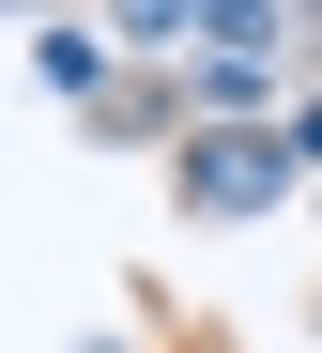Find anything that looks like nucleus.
Wrapping results in <instances>:
<instances>
[{
    "mask_svg": "<svg viewBox=\"0 0 322 353\" xmlns=\"http://www.w3.org/2000/svg\"><path fill=\"white\" fill-rule=\"evenodd\" d=\"M184 200H200V215H261V200H276V154H261V139H230V154L200 139V169H184Z\"/></svg>",
    "mask_w": 322,
    "mask_h": 353,
    "instance_id": "obj_1",
    "label": "nucleus"
}]
</instances>
